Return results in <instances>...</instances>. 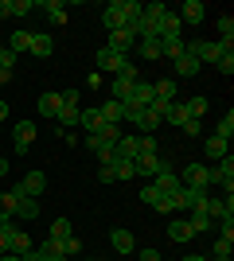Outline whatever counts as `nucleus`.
I'll use <instances>...</instances> for the list:
<instances>
[{"label":"nucleus","instance_id":"f8f14e48","mask_svg":"<svg viewBox=\"0 0 234 261\" xmlns=\"http://www.w3.org/2000/svg\"><path fill=\"white\" fill-rule=\"evenodd\" d=\"M12 141H16V152H28L35 141V121H16V129H12Z\"/></svg>","mask_w":234,"mask_h":261},{"label":"nucleus","instance_id":"473e14b6","mask_svg":"<svg viewBox=\"0 0 234 261\" xmlns=\"http://www.w3.org/2000/svg\"><path fill=\"white\" fill-rule=\"evenodd\" d=\"M137 55L148 59V63H156L160 59V39H137Z\"/></svg>","mask_w":234,"mask_h":261},{"label":"nucleus","instance_id":"f257e3e1","mask_svg":"<svg viewBox=\"0 0 234 261\" xmlns=\"http://www.w3.org/2000/svg\"><path fill=\"white\" fill-rule=\"evenodd\" d=\"M141 8H145V4H137V0H110V4L101 8V23H106L110 32H117V28H133L137 32Z\"/></svg>","mask_w":234,"mask_h":261},{"label":"nucleus","instance_id":"79ce46f5","mask_svg":"<svg viewBox=\"0 0 234 261\" xmlns=\"http://www.w3.org/2000/svg\"><path fill=\"white\" fill-rule=\"evenodd\" d=\"M35 0H12V16H32Z\"/></svg>","mask_w":234,"mask_h":261},{"label":"nucleus","instance_id":"bb28decb","mask_svg":"<svg viewBox=\"0 0 234 261\" xmlns=\"http://www.w3.org/2000/svg\"><path fill=\"white\" fill-rule=\"evenodd\" d=\"M98 113H101V121H110V125H121V121H125V106H121V101H106V106H98Z\"/></svg>","mask_w":234,"mask_h":261},{"label":"nucleus","instance_id":"7ed1b4c3","mask_svg":"<svg viewBox=\"0 0 234 261\" xmlns=\"http://www.w3.org/2000/svg\"><path fill=\"white\" fill-rule=\"evenodd\" d=\"M179 187H184V191H207V187H211V168L188 164V168L179 172Z\"/></svg>","mask_w":234,"mask_h":261},{"label":"nucleus","instance_id":"37998d69","mask_svg":"<svg viewBox=\"0 0 234 261\" xmlns=\"http://www.w3.org/2000/svg\"><path fill=\"white\" fill-rule=\"evenodd\" d=\"M0 222H12V195L0 191Z\"/></svg>","mask_w":234,"mask_h":261},{"label":"nucleus","instance_id":"39448f33","mask_svg":"<svg viewBox=\"0 0 234 261\" xmlns=\"http://www.w3.org/2000/svg\"><path fill=\"white\" fill-rule=\"evenodd\" d=\"M8 195H12V218H35L39 215V199L32 195H23V187H8Z\"/></svg>","mask_w":234,"mask_h":261},{"label":"nucleus","instance_id":"1a4fd4ad","mask_svg":"<svg viewBox=\"0 0 234 261\" xmlns=\"http://www.w3.org/2000/svg\"><path fill=\"white\" fill-rule=\"evenodd\" d=\"M106 47L117 51V55H129L137 47V32H133V28H117V32H110V43H106Z\"/></svg>","mask_w":234,"mask_h":261},{"label":"nucleus","instance_id":"6e6552de","mask_svg":"<svg viewBox=\"0 0 234 261\" xmlns=\"http://www.w3.org/2000/svg\"><path fill=\"white\" fill-rule=\"evenodd\" d=\"M98 66L101 70H113V74H121V70H129V55H117V51H110V47H98Z\"/></svg>","mask_w":234,"mask_h":261},{"label":"nucleus","instance_id":"ea45409f","mask_svg":"<svg viewBox=\"0 0 234 261\" xmlns=\"http://www.w3.org/2000/svg\"><path fill=\"white\" fill-rule=\"evenodd\" d=\"M188 222H191V230H195V234H199V230H211V218L203 215V211H191Z\"/></svg>","mask_w":234,"mask_h":261},{"label":"nucleus","instance_id":"864d4df0","mask_svg":"<svg viewBox=\"0 0 234 261\" xmlns=\"http://www.w3.org/2000/svg\"><path fill=\"white\" fill-rule=\"evenodd\" d=\"M20 261H43V257H39V250H28V253H23Z\"/></svg>","mask_w":234,"mask_h":261},{"label":"nucleus","instance_id":"f3484780","mask_svg":"<svg viewBox=\"0 0 234 261\" xmlns=\"http://www.w3.org/2000/svg\"><path fill=\"white\" fill-rule=\"evenodd\" d=\"M203 156L219 164L223 156H230V141H223V137H207V144H203Z\"/></svg>","mask_w":234,"mask_h":261},{"label":"nucleus","instance_id":"c03bdc74","mask_svg":"<svg viewBox=\"0 0 234 261\" xmlns=\"http://www.w3.org/2000/svg\"><path fill=\"white\" fill-rule=\"evenodd\" d=\"M230 242H234V238H219V242H215V253H211V257H230Z\"/></svg>","mask_w":234,"mask_h":261},{"label":"nucleus","instance_id":"4d7b16f0","mask_svg":"<svg viewBox=\"0 0 234 261\" xmlns=\"http://www.w3.org/2000/svg\"><path fill=\"white\" fill-rule=\"evenodd\" d=\"M0 175H8V160L4 156H0Z\"/></svg>","mask_w":234,"mask_h":261},{"label":"nucleus","instance_id":"13d9d810","mask_svg":"<svg viewBox=\"0 0 234 261\" xmlns=\"http://www.w3.org/2000/svg\"><path fill=\"white\" fill-rule=\"evenodd\" d=\"M0 261H20V257H16V253H0Z\"/></svg>","mask_w":234,"mask_h":261},{"label":"nucleus","instance_id":"423d86ee","mask_svg":"<svg viewBox=\"0 0 234 261\" xmlns=\"http://www.w3.org/2000/svg\"><path fill=\"white\" fill-rule=\"evenodd\" d=\"M211 184L223 187L226 195H234V156H223V160L211 168Z\"/></svg>","mask_w":234,"mask_h":261},{"label":"nucleus","instance_id":"c756f323","mask_svg":"<svg viewBox=\"0 0 234 261\" xmlns=\"http://www.w3.org/2000/svg\"><path fill=\"white\" fill-rule=\"evenodd\" d=\"M4 43H8V51H12V55H23L28 47H32V32H12Z\"/></svg>","mask_w":234,"mask_h":261},{"label":"nucleus","instance_id":"9d476101","mask_svg":"<svg viewBox=\"0 0 234 261\" xmlns=\"http://www.w3.org/2000/svg\"><path fill=\"white\" fill-rule=\"evenodd\" d=\"M188 51L195 55L199 66H203V63H219V55L230 51V47H226V43H203V39H199V43H188Z\"/></svg>","mask_w":234,"mask_h":261},{"label":"nucleus","instance_id":"4c0bfd02","mask_svg":"<svg viewBox=\"0 0 234 261\" xmlns=\"http://www.w3.org/2000/svg\"><path fill=\"white\" fill-rule=\"evenodd\" d=\"M70 234V218H55V222H51V230H47V238H67Z\"/></svg>","mask_w":234,"mask_h":261},{"label":"nucleus","instance_id":"6ab92c4d","mask_svg":"<svg viewBox=\"0 0 234 261\" xmlns=\"http://www.w3.org/2000/svg\"><path fill=\"white\" fill-rule=\"evenodd\" d=\"M168 238H172V242H191V238H195V230H191L188 218H172V222H168Z\"/></svg>","mask_w":234,"mask_h":261},{"label":"nucleus","instance_id":"4468645a","mask_svg":"<svg viewBox=\"0 0 234 261\" xmlns=\"http://www.w3.org/2000/svg\"><path fill=\"white\" fill-rule=\"evenodd\" d=\"M152 187L160 191V195H176V191H184V187H179V175H176V172H168V168L152 175Z\"/></svg>","mask_w":234,"mask_h":261},{"label":"nucleus","instance_id":"393cba45","mask_svg":"<svg viewBox=\"0 0 234 261\" xmlns=\"http://www.w3.org/2000/svg\"><path fill=\"white\" fill-rule=\"evenodd\" d=\"M28 250H35V246H32V238H28L23 230H16V226H12V238H8V253H16V257H23V253H28Z\"/></svg>","mask_w":234,"mask_h":261},{"label":"nucleus","instance_id":"cd10ccee","mask_svg":"<svg viewBox=\"0 0 234 261\" xmlns=\"http://www.w3.org/2000/svg\"><path fill=\"white\" fill-rule=\"evenodd\" d=\"M78 125H82L86 133H98L101 125H106V121H101V113H98V109H78Z\"/></svg>","mask_w":234,"mask_h":261},{"label":"nucleus","instance_id":"9b49d317","mask_svg":"<svg viewBox=\"0 0 234 261\" xmlns=\"http://www.w3.org/2000/svg\"><path fill=\"white\" fill-rule=\"evenodd\" d=\"M164 168H168V160H164L160 152H152V156H137V160H133V172H137V175H148V179H152L156 172H164Z\"/></svg>","mask_w":234,"mask_h":261},{"label":"nucleus","instance_id":"6e6d98bb","mask_svg":"<svg viewBox=\"0 0 234 261\" xmlns=\"http://www.w3.org/2000/svg\"><path fill=\"white\" fill-rule=\"evenodd\" d=\"M8 117V101H0V121Z\"/></svg>","mask_w":234,"mask_h":261},{"label":"nucleus","instance_id":"dca6fc26","mask_svg":"<svg viewBox=\"0 0 234 261\" xmlns=\"http://www.w3.org/2000/svg\"><path fill=\"white\" fill-rule=\"evenodd\" d=\"M20 187H23V195L39 199V195L47 191V175H43V172H28V175L20 179Z\"/></svg>","mask_w":234,"mask_h":261},{"label":"nucleus","instance_id":"a18cd8bd","mask_svg":"<svg viewBox=\"0 0 234 261\" xmlns=\"http://www.w3.org/2000/svg\"><path fill=\"white\" fill-rule=\"evenodd\" d=\"M8 238H12V222H0V253H8Z\"/></svg>","mask_w":234,"mask_h":261},{"label":"nucleus","instance_id":"f704fd0d","mask_svg":"<svg viewBox=\"0 0 234 261\" xmlns=\"http://www.w3.org/2000/svg\"><path fill=\"white\" fill-rule=\"evenodd\" d=\"M59 246H63V257H78V253H82V242H78L74 234H67V238H59Z\"/></svg>","mask_w":234,"mask_h":261},{"label":"nucleus","instance_id":"4be33fe9","mask_svg":"<svg viewBox=\"0 0 234 261\" xmlns=\"http://www.w3.org/2000/svg\"><path fill=\"white\" fill-rule=\"evenodd\" d=\"M39 117L55 121L59 117V90H47V94H39Z\"/></svg>","mask_w":234,"mask_h":261},{"label":"nucleus","instance_id":"603ef678","mask_svg":"<svg viewBox=\"0 0 234 261\" xmlns=\"http://www.w3.org/2000/svg\"><path fill=\"white\" fill-rule=\"evenodd\" d=\"M12 16V0H0V20H8Z\"/></svg>","mask_w":234,"mask_h":261},{"label":"nucleus","instance_id":"de8ad7c7","mask_svg":"<svg viewBox=\"0 0 234 261\" xmlns=\"http://www.w3.org/2000/svg\"><path fill=\"white\" fill-rule=\"evenodd\" d=\"M141 199H145L148 207H156V203H160V191H156V187H152V184H148V187H145V191H141Z\"/></svg>","mask_w":234,"mask_h":261},{"label":"nucleus","instance_id":"c85d7f7f","mask_svg":"<svg viewBox=\"0 0 234 261\" xmlns=\"http://www.w3.org/2000/svg\"><path fill=\"white\" fill-rule=\"evenodd\" d=\"M110 246L117 253H133V230H113V234H110Z\"/></svg>","mask_w":234,"mask_h":261},{"label":"nucleus","instance_id":"0eeeda50","mask_svg":"<svg viewBox=\"0 0 234 261\" xmlns=\"http://www.w3.org/2000/svg\"><path fill=\"white\" fill-rule=\"evenodd\" d=\"M145 106H152V82H141V78H137L133 90H129V98H125V113L145 109Z\"/></svg>","mask_w":234,"mask_h":261},{"label":"nucleus","instance_id":"2f4dec72","mask_svg":"<svg viewBox=\"0 0 234 261\" xmlns=\"http://www.w3.org/2000/svg\"><path fill=\"white\" fill-rule=\"evenodd\" d=\"M184 39H160V59H172V63H176L179 55H184Z\"/></svg>","mask_w":234,"mask_h":261},{"label":"nucleus","instance_id":"5701e85b","mask_svg":"<svg viewBox=\"0 0 234 261\" xmlns=\"http://www.w3.org/2000/svg\"><path fill=\"white\" fill-rule=\"evenodd\" d=\"M160 121H168V125H184V121H188V109H184V101H168L164 106V113H160Z\"/></svg>","mask_w":234,"mask_h":261},{"label":"nucleus","instance_id":"bf43d9fd","mask_svg":"<svg viewBox=\"0 0 234 261\" xmlns=\"http://www.w3.org/2000/svg\"><path fill=\"white\" fill-rule=\"evenodd\" d=\"M0 47H4V39H0Z\"/></svg>","mask_w":234,"mask_h":261},{"label":"nucleus","instance_id":"a19ab883","mask_svg":"<svg viewBox=\"0 0 234 261\" xmlns=\"http://www.w3.org/2000/svg\"><path fill=\"white\" fill-rule=\"evenodd\" d=\"M215 70H219V74H234V55L223 51V55H219V63H215Z\"/></svg>","mask_w":234,"mask_h":261},{"label":"nucleus","instance_id":"2eb2a0df","mask_svg":"<svg viewBox=\"0 0 234 261\" xmlns=\"http://www.w3.org/2000/svg\"><path fill=\"white\" fill-rule=\"evenodd\" d=\"M179 16L172 8H164V16H160V32H156V39H179Z\"/></svg>","mask_w":234,"mask_h":261},{"label":"nucleus","instance_id":"a878e982","mask_svg":"<svg viewBox=\"0 0 234 261\" xmlns=\"http://www.w3.org/2000/svg\"><path fill=\"white\" fill-rule=\"evenodd\" d=\"M32 55H39V59H47V55L55 51V39L51 35H43V32H32V47H28Z\"/></svg>","mask_w":234,"mask_h":261},{"label":"nucleus","instance_id":"c9c22d12","mask_svg":"<svg viewBox=\"0 0 234 261\" xmlns=\"http://www.w3.org/2000/svg\"><path fill=\"white\" fill-rule=\"evenodd\" d=\"M184 109H188V117L199 121L203 113H207V98H188V101H184Z\"/></svg>","mask_w":234,"mask_h":261},{"label":"nucleus","instance_id":"5fc2aeb1","mask_svg":"<svg viewBox=\"0 0 234 261\" xmlns=\"http://www.w3.org/2000/svg\"><path fill=\"white\" fill-rule=\"evenodd\" d=\"M12 78V70H4V66H0V86H4V82H8Z\"/></svg>","mask_w":234,"mask_h":261},{"label":"nucleus","instance_id":"a211bd4d","mask_svg":"<svg viewBox=\"0 0 234 261\" xmlns=\"http://www.w3.org/2000/svg\"><path fill=\"white\" fill-rule=\"evenodd\" d=\"M35 8L43 12L51 23H67V4H63V0H43V4H35Z\"/></svg>","mask_w":234,"mask_h":261},{"label":"nucleus","instance_id":"8fccbe9b","mask_svg":"<svg viewBox=\"0 0 234 261\" xmlns=\"http://www.w3.org/2000/svg\"><path fill=\"white\" fill-rule=\"evenodd\" d=\"M179 129L188 133V137H199V121H195V117H188V121H184V125H179Z\"/></svg>","mask_w":234,"mask_h":261},{"label":"nucleus","instance_id":"20e7f679","mask_svg":"<svg viewBox=\"0 0 234 261\" xmlns=\"http://www.w3.org/2000/svg\"><path fill=\"white\" fill-rule=\"evenodd\" d=\"M125 121H129V125H133L137 133H141V137H152L156 129H160V125H164V121H160V113H156L152 106H145V109H133V113H125Z\"/></svg>","mask_w":234,"mask_h":261},{"label":"nucleus","instance_id":"7c9ffc66","mask_svg":"<svg viewBox=\"0 0 234 261\" xmlns=\"http://www.w3.org/2000/svg\"><path fill=\"white\" fill-rule=\"evenodd\" d=\"M59 129H74L78 125V106H63V101H59Z\"/></svg>","mask_w":234,"mask_h":261},{"label":"nucleus","instance_id":"e433bc0d","mask_svg":"<svg viewBox=\"0 0 234 261\" xmlns=\"http://www.w3.org/2000/svg\"><path fill=\"white\" fill-rule=\"evenodd\" d=\"M219 35H223L226 47L234 43V16H219Z\"/></svg>","mask_w":234,"mask_h":261},{"label":"nucleus","instance_id":"f03ea898","mask_svg":"<svg viewBox=\"0 0 234 261\" xmlns=\"http://www.w3.org/2000/svg\"><path fill=\"white\" fill-rule=\"evenodd\" d=\"M160 16H164V4H145V8H141V20H137V39H156Z\"/></svg>","mask_w":234,"mask_h":261},{"label":"nucleus","instance_id":"412c9836","mask_svg":"<svg viewBox=\"0 0 234 261\" xmlns=\"http://www.w3.org/2000/svg\"><path fill=\"white\" fill-rule=\"evenodd\" d=\"M152 101H160V106L176 101V82H172V78H160V82H152Z\"/></svg>","mask_w":234,"mask_h":261},{"label":"nucleus","instance_id":"ddd939ff","mask_svg":"<svg viewBox=\"0 0 234 261\" xmlns=\"http://www.w3.org/2000/svg\"><path fill=\"white\" fill-rule=\"evenodd\" d=\"M133 82H137V70L129 66V70H121V74L113 78V94H110V98H113V101H121V106H125V98H129Z\"/></svg>","mask_w":234,"mask_h":261},{"label":"nucleus","instance_id":"58836bf2","mask_svg":"<svg viewBox=\"0 0 234 261\" xmlns=\"http://www.w3.org/2000/svg\"><path fill=\"white\" fill-rule=\"evenodd\" d=\"M110 168H113V175H117V179H133V164L129 160H110Z\"/></svg>","mask_w":234,"mask_h":261},{"label":"nucleus","instance_id":"3c124183","mask_svg":"<svg viewBox=\"0 0 234 261\" xmlns=\"http://www.w3.org/2000/svg\"><path fill=\"white\" fill-rule=\"evenodd\" d=\"M137 261H160V253H156V250H141V253H137Z\"/></svg>","mask_w":234,"mask_h":261},{"label":"nucleus","instance_id":"052dcab7","mask_svg":"<svg viewBox=\"0 0 234 261\" xmlns=\"http://www.w3.org/2000/svg\"><path fill=\"white\" fill-rule=\"evenodd\" d=\"M82 261H90V257H82Z\"/></svg>","mask_w":234,"mask_h":261},{"label":"nucleus","instance_id":"b1692460","mask_svg":"<svg viewBox=\"0 0 234 261\" xmlns=\"http://www.w3.org/2000/svg\"><path fill=\"white\" fill-rule=\"evenodd\" d=\"M203 12H207V8H203L199 0H184V8H179L176 16H179V23H199Z\"/></svg>","mask_w":234,"mask_h":261},{"label":"nucleus","instance_id":"aec40b11","mask_svg":"<svg viewBox=\"0 0 234 261\" xmlns=\"http://www.w3.org/2000/svg\"><path fill=\"white\" fill-rule=\"evenodd\" d=\"M176 74L179 78H195V74H199V59H195L188 47H184V55L176 59Z\"/></svg>","mask_w":234,"mask_h":261},{"label":"nucleus","instance_id":"49530a36","mask_svg":"<svg viewBox=\"0 0 234 261\" xmlns=\"http://www.w3.org/2000/svg\"><path fill=\"white\" fill-rule=\"evenodd\" d=\"M0 66H4V70H12V66H16V55L8 51V43L0 47Z\"/></svg>","mask_w":234,"mask_h":261},{"label":"nucleus","instance_id":"72a5a7b5","mask_svg":"<svg viewBox=\"0 0 234 261\" xmlns=\"http://www.w3.org/2000/svg\"><path fill=\"white\" fill-rule=\"evenodd\" d=\"M215 137H223V141H230V137H234V113H230V109L219 117V133H215Z\"/></svg>","mask_w":234,"mask_h":261},{"label":"nucleus","instance_id":"09e8293b","mask_svg":"<svg viewBox=\"0 0 234 261\" xmlns=\"http://www.w3.org/2000/svg\"><path fill=\"white\" fill-rule=\"evenodd\" d=\"M98 179H101V184H117V175H113L110 164H101V168H98Z\"/></svg>","mask_w":234,"mask_h":261}]
</instances>
